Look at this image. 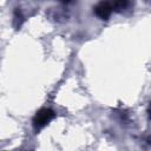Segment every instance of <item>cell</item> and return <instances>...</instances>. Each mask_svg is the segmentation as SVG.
<instances>
[{
	"instance_id": "6da1fadb",
	"label": "cell",
	"mask_w": 151,
	"mask_h": 151,
	"mask_svg": "<svg viewBox=\"0 0 151 151\" xmlns=\"http://www.w3.org/2000/svg\"><path fill=\"white\" fill-rule=\"evenodd\" d=\"M53 118H54V112L51 109H47V107L41 109L35 113V116L33 118V126L38 131V130L42 129L45 125H47Z\"/></svg>"
},
{
	"instance_id": "3957f363",
	"label": "cell",
	"mask_w": 151,
	"mask_h": 151,
	"mask_svg": "<svg viewBox=\"0 0 151 151\" xmlns=\"http://www.w3.org/2000/svg\"><path fill=\"white\" fill-rule=\"evenodd\" d=\"M112 7H113V11H123L124 8H126L127 6V0H113L112 2Z\"/></svg>"
},
{
	"instance_id": "5b68a950",
	"label": "cell",
	"mask_w": 151,
	"mask_h": 151,
	"mask_svg": "<svg viewBox=\"0 0 151 151\" xmlns=\"http://www.w3.org/2000/svg\"><path fill=\"white\" fill-rule=\"evenodd\" d=\"M63 1H70V0H63Z\"/></svg>"
},
{
	"instance_id": "7a4b0ae2",
	"label": "cell",
	"mask_w": 151,
	"mask_h": 151,
	"mask_svg": "<svg viewBox=\"0 0 151 151\" xmlns=\"http://www.w3.org/2000/svg\"><path fill=\"white\" fill-rule=\"evenodd\" d=\"M113 12V7L111 2L107 1H101L99 2L96 7H94V13L98 18H100L101 20H107L110 18V15Z\"/></svg>"
},
{
	"instance_id": "277c9868",
	"label": "cell",
	"mask_w": 151,
	"mask_h": 151,
	"mask_svg": "<svg viewBox=\"0 0 151 151\" xmlns=\"http://www.w3.org/2000/svg\"><path fill=\"white\" fill-rule=\"evenodd\" d=\"M149 116L151 118V103H150V107H149Z\"/></svg>"
}]
</instances>
